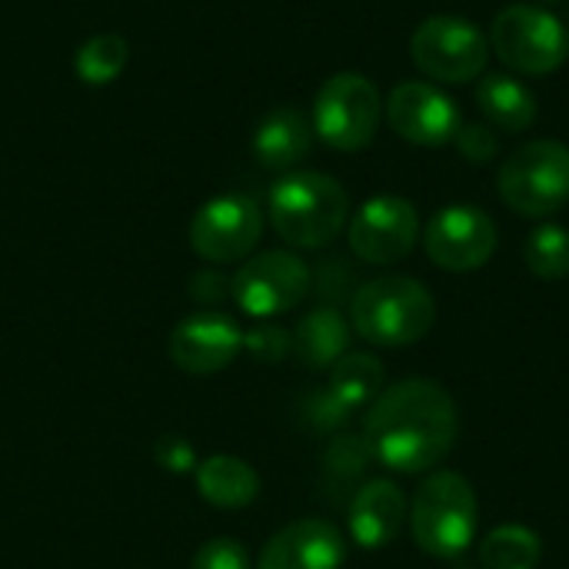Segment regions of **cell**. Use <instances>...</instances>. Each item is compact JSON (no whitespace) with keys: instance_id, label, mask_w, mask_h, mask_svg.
Wrapping results in <instances>:
<instances>
[{"instance_id":"21","label":"cell","mask_w":569,"mask_h":569,"mask_svg":"<svg viewBox=\"0 0 569 569\" xmlns=\"http://www.w3.org/2000/svg\"><path fill=\"white\" fill-rule=\"evenodd\" d=\"M290 337L297 360L310 370H330L343 353H350V323L333 307L310 310Z\"/></svg>"},{"instance_id":"20","label":"cell","mask_w":569,"mask_h":569,"mask_svg":"<svg viewBox=\"0 0 569 569\" xmlns=\"http://www.w3.org/2000/svg\"><path fill=\"white\" fill-rule=\"evenodd\" d=\"M197 490L217 510H243L260 497V473L230 453H213L197 463Z\"/></svg>"},{"instance_id":"13","label":"cell","mask_w":569,"mask_h":569,"mask_svg":"<svg viewBox=\"0 0 569 569\" xmlns=\"http://www.w3.org/2000/svg\"><path fill=\"white\" fill-rule=\"evenodd\" d=\"M387 120L397 137L417 147H447L463 127L457 100L430 80L397 83L387 97Z\"/></svg>"},{"instance_id":"9","label":"cell","mask_w":569,"mask_h":569,"mask_svg":"<svg viewBox=\"0 0 569 569\" xmlns=\"http://www.w3.org/2000/svg\"><path fill=\"white\" fill-rule=\"evenodd\" d=\"M310 293V267L290 250H263L247 257L230 277L233 303L253 320L290 313Z\"/></svg>"},{"instance_id":"23","label":"cell","mask_w":569,"mask_h":569,"mask_svg":"<svg viewBox=\"0 0 569 569\" xmlns=\"http://www.w3.org/2000/svg\"><path fill=\"white\" fill-rule=\"evenodd\" d=\"M543 560V543L530 527H497L480 543L483 569H537Z\"/></svg>"},{"instance_id":"14","label":"cell","mask_w":569,"mask_h":569,"mask_svg":"<svg viewBox=\"0 0 569 569\" xmlns=\"http://www.w3.org/2000/svg\"><path fill=\"white\" fill-rule=\"evenodd\" d=\"M243 350V330L233 317L203 310L183 317L170 333V360L193 377L227 370Z\"/></svg>"},{"instance_id":"12","label":"cell","mask_w":569,"mask_h":569,"mask_svg":"<svg viewBox=\"0 0 569 569\" xmlns=\"http://www.w3.org/2000/svg\"><path fill=\"white\" fill-rule=\"evenodd\" d=\"M423 247L430 263L447 273H470L480 270L497 250V223L487 210L470 203L443 207L430 217Z\"/></svg>"},{"instance_id":"27","label":"cell","mask_w":569,"mask_h":569,"mask_svg":"<svg viewBox=\"0 0 569 569\" xmlns=\"http://www.w3.org/2000/svg\"><path fill=\"white\" fill-rule=\"evenodd\" d=\"M453 143L460 147V153L470 160V163H487L497 157L500 150V140L493 137L490 123H463L453 137Z\"/></svg>"},{"instance_id":"11","label":"cell","mask_w":569,"mask_h":569,"mask_svg":"<svg viewBox=\"0 0 569 569\" xmlns=\"http://www.w3.org/2000/svg\"><path fill=\"white\" fill-rule=\"evenodd\" d=\"M347 240L353 257L373 267L400 263L413 253L420 240V217L407 197L380 193L370 197L347 223Z\"/></svg>"},{"instance_id":"8","label":"cell","mask_w":569,"mask_h":569,"mask_svg":"<svg viewBox=\"0 0 569 569\" xmlns=\"http://www.w3.org/2000/svg\"><path fill=\"white\" fill-rule=\"evenodd\" d=\"M410 57L430 83H470L487 73L490 37L467 17H427L410 37Z\"/></svg>"},{"instance_id":"7","label":"cell","mask_w":569,"mask_h":569,"mask_svg":"<svg viewBox=\"0 0 569 569\" xmlns=\"http://www.w3.org/2000/svg\"><path fill=\"white\" fill-rule=\"evenodd\" d=\"M490 50L523 77H547L567 63V23L547 7L510 3L490 27Z\"/></svg>"},{"instance_id":"5","label":"cell","mask_w":569,"mask_h":569,"mask_svg":"<svg viewBox=\"0 0 569 569\" xmlns=\"http://www.w3.org/2000/svg\"><path fill=\"white\" fill-rule=\"evenodd\" d=\"M383 120V97L377 83L357 70L333 73L313 97V133L343 153H357L373 143Z\"/></svg>"},{"instance_id":"3","label":"cell","mask_w":569,"mask_h":569,"mask_svg":"<svg viewBox=\"0 0 569 569\" xmlns=\"http://www.w3.org/2000/svg\"><path fill=\"white\" fill-rule=\"evenodd\" d=\"M437 323L433 293L413 277L367 280L350 300V327L373 347H410Z\"/></svg>"},{"instance_id":"26","label":"cell","mask_w":569,"mask_h":569,"mask_svg":"<svg viewBox=\"0 0 569 569\" xmlns=\"http://www.w3.org/2000/svg\"><path fill=\"white\" fill-rule=\"evenodd\" d=\"M243 350H250V357L257 360H283L293 350V337L283 327H257L250 333H243Z\"/></svg>"},{"instance_id":"10","label":"cell","mask_w":569,"mask_h":569,"mask_svg":"<svg viewBox=\"0 0 569 569\" xmlns=\"http://www.w3.org/2000/svg\"><path fill=\"white\" fill-rule=\"evenodd\" d=\"M263 237V210L247 193L210 197L190 220L187 240L207 263H243Z\"/></svg>"},{"instance_id":"6","label":"cell","mask_w":569,"mask_h":569,"mask_svg":"<svg viewBox=\"0 0 569 569\" xmlns=\"http://www.w3.org/2000/svg\"><path fill=\"white\" fill-rule=\"evenodd\" d=\"M503 203L530 220H543L569 203V147L560 140H530L500 167Z\"/></svg>"},{"instance_id":"1","label":"cell","mask_w":569,"mask_h":569,"mask_svg":"<svg viewBox=\"0 0 569 569\" xmlns=\"http://www.w3.org/2000/svg\"><path fill=\"white\" fill-rule=\"evenodd\" d=\"M460 417L453 397L427 377L387 387L367 410L363 443L377 463L397 473L433 470L457 443Z\"/></svg>"},{"instance_id":"24","label":"cell","mask_w":569,"mask_h":569,"mask_svg":"<svg viewBox=\"0 0 569 569\" xmlns=\"http://www.w3.org/2000/svg\"><path fill=\"white\" fill-rule=\"evenodd\" d=\"M523 260L540 280L569 277V230L560 223H540L530 230L523 243Z\"/></svg>"},{"instance_id":"18","label":"cell","mask_w":569,"mask_h":569,"mask_svg":"<svg viewBox=\"0 0 569 569\" xmlns=\"http://www.w3.org/2000/svg\"><path fill=\"white\" fill-rule=\"evenodd\" d=\"M383 393V363L373 353H343L330 367L327 393L320 397L323 410H333V417H350L353 410L370 407Z\"/></svg>"},{"instance_id":"19","label":"cell","mask_w":569,"mask_h":569,"mask_svg":"<svg viewBox=\"0 0 569 569\" xmlns=\"http://www.w3.org/2000/svg\"><path fill=\"white\" fill-rule=\"evenodd\" d=\"M477 107L500 133H523L537 123V97L513 73H483L477 83Z\"/></svg>"},{"instance_id":"16","label":"cell","mask_w":569,"mask_h":569,"mask_svg":"<svg viewBox=\"0 0 569 569\" xmlns=\"http://www.w3.org/2000/svg\"><path fill=\"white\" fill-rule=\"evenodd\" d=\"M350 540L363 550L390 547L403 523L410 520V507L403 490L393 480H370L350 500Z\"/></svg>"},{"instance_id":"29","label":"cell","mask_w":569,"mask_h":569,"mask_svg":"<svg viewBox=\"0 0 569 569\" xmlns=\"http://www.w3.org/2000/svg\"><path fill=\"white\" fill-rule=\"evenodd\" d=\"M543 3H560V0H543Z\"/></svg>"},{"instance_id":"17","label":"cell","mask_w":569,"mask_h":569,"mask_svg":"<svg viewBox=\"0 0 569 569\" xmlns=\"http://www.w3.org/2000/svg\"><path fill=\"white\" fill-rule=\"evenodd\" d=\"M313 123L297 107L270 110L253 130V157L267 170H293L313 147Z\"/></svg>"},{"instance_id":"2","label":"cell","mask_w":569,"mask_h":569,"mask_svg":"<svg viewBox=\"0 0 569 569\" xmlns=\"http://www.w3.org/2000/svg\"><path fill=\"white\" fill-rule=\"evenodd\" d=\"M267 220L283 243L297 250H323L350 223V197L330 173L293 170L270 187Z\"/></svg>"},{"instance_id":"15","label":"cell","mask_w":569,"mask_h":569,"mask_svg":"<svg viewBox=\"0 0 569 569\" xmlns=\"http://www.w3.org/2000/svg\"><path fill=\"white\" fill-rule=\"evenodd\" d=\"M343 560V533L330 520L310 517L273 533L257 557V569H340Z\"/></svg>"},{"instance_id":"25","label":"cell","mask_w":569,"mask_h":569,"mask_svg":"<svg viewBox=\"0 0 569 569\" xmlns=\"http://www.w3.org/2000/svg\"><path fill=\"white\" fill-rule=\"evenodd\" d=\"M190 569H253V563H250V553L243 543H237L230 537H213L193 553Z\"/></svg>"},{"instance_id":"28","label":"cell","mask_w":569,"mask_h":569,"mask_svg":"<svg viewBox=\"0 0 569 569\" xmlns=\"http://www.w3.org/2000/svg\"><path fill=\"white\" fill-rule=\"evenodd\" d=\"M157 460H160L167 470H177V473H183V470H190V467H193V450H190L183 440H177V437H167V440L157 447Z\"/></svg>"},{"instance_id":"4","label":"cell","mask_w":569,"mask_h":569,"mask_svg":"<svg viewBox=\"0 0 569 569\" xmlns=\"http://www.w3.org/2000/svg\"><path fill=\"white\" fill-rule=\"evenodd\" d=\"M477 493L460 473L440 470L420 483L410 507V530L423 553L453 560L477 537Z\"/></svg>"},{"instance_id":"22","label":"cell","mask_w":569,"mask_h":569,"mask_svg":"<svg viewBox=\"0 0 569 569\" xmlns=\"http://www.w3.org/2000/svg\"><path fill=\"white\" fill-rule=\"evenodd\" d=\"M130 63V43L120 33H93L73 53V73L80 83L107 87L113 83Z\"/></svg>"}]
</instances>
